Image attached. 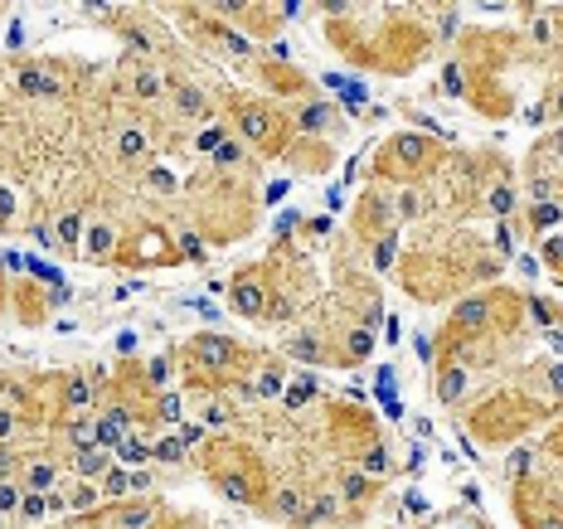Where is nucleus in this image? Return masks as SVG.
<instances>
[{
  "instance_id": "obj_2",
  "label": "nucleus",
  "mask_w": 563,
  "mask_h": 529,
  "mask_svg": "<svg viewBox=\"0 0 563 529\" xmlns=\"http://www.w3.org/2000/svg\"><path fill=\"white\" fill-rule=\"evenodd\" d=\"M462 418L486 447H510V442H520L525 432H534L539 422L554 418V408L539 404L534 394H525V389H515L510 384V389H496V394L476 398V408H466Z\"/></svg>"
},
{
  "instance_id": "obj_8",
  "label": "nucleus",
  "mask_w": 563,
  "mask_h": 529,
  "mask_svg": "<svg viewBox=\"0 0 563 529\" xmlns=\"http://www.w3.org/2000/svg\"><path fill=\"white\" fill-rule=\"evenodd\" d=\"M549 25H554V30H563V10H549Z\"/></svg>"
},
{
  "instance_id": "obj_1",
  "label": "nucleus",
  "mask_w": 563,
  "mask_h": 529,
  "mask_svg": "<svg viewBox=\"0 0 563 529\" xmlns=\"http://www.w3.org/2000/svg\"><path fill=\"white\" fill-rule=\"evenodd\" d=\"M199 466L209 472L219 496L233 500V505L263 510V500L273 496V472H267L263 456H257L249 442H239V438H209L205 452H199Z\"/></svg>"
},
{
  "instance_id": "obj_3",
  "label": "nucleus",
  "mask_w": 563,
  "mask_h": 529,
  "mask_svg": "<svg viewBox=\"0 0 563 529\" xmlns=\"http://www.w3.org/2000/svg\"><path fill=\"white\" fill-rule=\"evenodd\" d=\"M448 156H452V151L442 146V141H432V136H422V132H394L379 151H374L369 175H374V185L404 190V185L432 180V175L448 166Z\"/></svg>"
},
{
  "instance_id": "obj_5",
  "label": "nucleus",
  "mask_w": 563,
  "mask_h": 529,
  "mask_svg": "<svg viewBox=\"0 0 563 529\" xmlns=\"http://www.w3.org/2000/svg\"><path fill=\"white\" fill-rule=\"evenodd\" d=\"M229 307L243 316V321H263L267 316V273H263V263H249V267H239L229 282Z\"/></svg>"
},
{
  "instance_id": "obj_6",
  "label": "nucleus",
  "mask_w": 563,
  "mask_h": 529,
  "mask_svg": "<svg viewBox=\"0 0 563 529\" xmlns=\"http://www.w3.org/2000/svg\"><path fill=\"white\" fill-rule=\"evenodd\" d=\"M539 452H544L549 462H554L559 472H563V422H559V428H549V432H544V442H539Z\"/></svg>"
},
{
  "instance_id": "obj_7",
  "label": "nucleus",
  "mask_w": 563,
  "mask_h": 529,
  "mask_svg": "<svg viewBox=\"0 0 563 529\" xmlns=\"http://www.w3.org/2000/svg\"><path fill=\"white\" fill-rule=\"evenodd\" d=\"M156 529H209V525L199 520V515H170V510H166V515H161V525H156Z\"/></svg>"
},
{
  "instance_id": "obj_4",
  "label": "nucleus",
  "mask_w": 563,
  "mask_h": 529,
  "mask_svg": "<svg viewBox=\"0 0 563 529\" xmlns=\"http://www.w3.org/2000/svg\"><path fill=\"white\" fill-rule=\"evenodd\" d=\"M510 510L520 529H563V481L549 466H539L525 481H510Z\"/></svg>"
}]
</instances>
